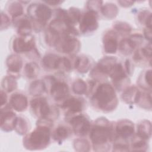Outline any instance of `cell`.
<instances>
[{"label":"cell","mask_w":152,"mask_h":152,"mask_svg":"<svg viewBox=\"0 0 152 152\" xmlns=\"http://www.w3.org/2000/svg\"><path fill=\"white\" fill-rule=\"evenodd\" d=\"M144 34L147 39L151 40V29L150 28H147L144 30Z\"/></svg>","instance_id":"obj_40"},{"label":"cell","mask_w":152,"mask_h":152,"mask_svg":"<svg viewBox=\"0 0 152 152\" xmlns=\"http://www.w3.org/2000/svg\"><path fill=\"white\" fill-rule=\"evenodd\" d=\"M31 31V26L29 21L27 19H24L19 22L18 33L23 36L28 35Z\"/></svg>","instance_id":"obj_25"},{"label":"cell","mask_w":152,"mask_h":152,"mask_svg":"<svg viewBox=\"0 0 152 152\" xmlns=\"http://www.w3.org/2000/svg\"><path fill=\"white\" fill-rule=\"evenodd\" d=\"M86 84L83 80H77L73 84V91L77 94H83L86 91Z\"/></svg>","instance_id":"obj_30"},{"label":"cell","mask_w":152,"mask_h":152,"mask_svg":"<svg viewBox=\"0 0 152 152\" xmlns=\"http://www.w3.org/2000/svg\"><path fill=\"white\" fill-rule=\"evenodd\" d=\"M135 47V44L131 39L123 40L119 45L121 51L124 54L131 53Z\"/></svg>","instance_id":"obj_23"},{"label":"cell","mask_w":152,"mask_h":152,"mask_svg":"<svg viewBox=\"0 0 152 152\" xmlns=\"http://www.w3.org/2000/svg\"><path fill=\"white\" fill-rule=\"evenodd\" d=\"M75 134L80 135H86L89 130L90 124L88 120L83 116L78 115L73 118L71 121Z\"/></svg>","instance_id":"obj_5"},{"label":"cell","mask_w":152,"mask_h":152,"mask_svg":"<svg viewBox=\"0 0 152 152\" xmlns=\"http://www.w3.org/2000/svg\"><path fill=\"white\" fill-rule=\"evenodd\" d=\"M23 8L21 5L17 2H14L9 8V12L12 15L13 18H15L16 17L20 15L23 13Z\"/></svg>","instance_id":"obj_32"},{"label":"cell","mask_w":152,"mask_h":152,"mask_svg":"<svg viewBox=\"0 0 152 152\" xmlns=\"http://www.w3.org/2000/svg\"><path fill=\"white\" fill-rule=\"evenodd\" d=\"M97 13L96 11L91 10L84 15L80 26V30L83 33L93 31L97 28Z\"/></svg>","instance_id":"obj_4"},{"label":"cell","mask_w":152,"mask_h":152,"mask_svg":"<svg viewBox=\"0 0 152 152\" xmlns=\"http://www.w3.org/2000/svg\"><path fill=\"white\" fill-rule=\"evenodd\" d=\"M88 60L86 57L78 58L75 61V67L76 68H78L81 72L86 71L88 68Z\"/></svg>","instance_id":"obj_29"},{"label":"cell","mask_w":152,"mask_h":152,"mask_svg":"<svg viewBox=\"0 0 152 152\" xmlns=\"http://www.w3.org/2000/svg\"><path fill=\"white\" fill-rule=\"evenodd\" d=\"M68 93V87L66 84L61 82H56L52 84L50 93L56 100L62 99L67 95Z\"/></svg>","instance_id":"obj_7"},{"label":"cell","mask_w":152,"mask_h":152,"mask_svg":"<svg viewBox=\"0 0 152 152\" xmlns=\"http://www.w3.org/2000/svg\"><path fill=\"white\" fill-rule=\"evenodd\" d=\"M151 126L149 121H144L138 126V135L142 138H148L151 135Z\"/></svg>","instance_id":"obj_20"},{"label":"cell","mask_w":152,"mask_h":152,"mask_svg":"<svg viewBox=\"0 0 152 152\" xmlns=\"http://www.w3.org/2000/svg\"><path fill=\"white\" fill-rule=\"evenodd\" d=\"M97 104L102 109H109L116 104L114 101L116 100L115 92L113 87L108 84H103L97 89L94 96Z\"/></svg>","instance_id":"obj_1"},{"label":"cell","mask_w":152,"mask_h":152,"mask_svg":"<svg viewBox=\"0 0 152 152\" xmlns=\"http://www.w3.org/2000/svg\"><path fill=\"white\" fill-rule=\"evenodd\" d=\"M145 145V142L144 141L142 140H139L137 141L136 142H134L132 144V148H141L144 147Z\"/></svg>","instance_id":"obj_38"},{"label":"cell","mask_w":152,"mask_h":152,"mask_svg":"<svg viewBox=\"0 0 152 152\" xmlns=\"http://www.w3.org/2000/svg\"><path fill=\"white\" fill-rule=\"evenodd\" d=\"M133 124L126 120L122 121L118 124L116 127V131L123 138H127L131 136L134 133Z\"/></svg>","instance_id":"obj_9"},{"label":"cell","mask_w":152,"mask_h":152,"mask_svg":"<svg viewBox=\"0 0 152 152\" xmlns=\"http://www.w3.org/2000/svg\"><path fill=\"white\" fill-rule=\"evenodd\" d=\"M7 96L2 91L1 92V104L3 105V104L6 102Z\"/></svg>","instance_id":"obj_41"},{"label":"cell","mask_w":152,"mask_h":152,"mask_svg":"<svg viewBox=\"0 0 152 152\" xmlns=\"http://www.w3.org/2000/svg\"><path fill=\"white\" fill-rule=\"evenodd\" d=\"M25 71L28 78H34L39 72V67L35 63H29L26 65Z\"/></svg>","instance_id":"obj_27"},{"label":"cell","mask_w":152,"mask_h":152,"mask_svg":"<svg viewBox=\"0 0 152 152\" xmlns=\"http://www.w3.org/2000/svg\"><path fill=\"white\" fill-rule=\"evenodd\" d=\"M62 107L68 109L73 112H78L81 111L83 104L80 100L75 98H71L66 100L62 104Z\"/></svg>","instance_id":"obj_18"},{"label":"cell","mask_w":152,"mask_h":152,"mask_svg":"<svg viewBox=\"0 0 152 152\" xmlns=\"http://www.w3.org/2000/svg\"><path fill=\"white\" fill-rule=\"evenodd\" d=\"M141 97V93L135 87H131L127 90L124 94L122 98L127 103H132V99H133V102L137 103L139 101Z\"/></svg>","instance_id":"obj_16"},{"label":"cell","mask_w":152,"mask_h":152,"mask_svg":"<svg viewBox=\"0 0 152 152\" xmlns=\"http://www.w3.org/2000/svg\"><path fill=\"white\" fill-rule=\"evenodd\" d=\"M11 104L15 110L22 111L27 107V99L22 94H13L11 98Z\"/></svg>","instance_id":"obj_11"},{"label":"cell","mask_w":152,"mask_h":152,"mask_svg":"<svg viewBox=\"0 0 152 152\" xmlns=\"http://www.w3.org/2000/svg\"><path fill=\"white\" fill-rule=\"evenodd\" d=\"M115 59L113 58H105L100 61L98 65V68L101 72L110 74L115 65Z\"/></svg>","instance_id":"obj_15"},{"label":"cell","mask_w":152,"mask_h":152,"mask_svg":"<svg viewBox=\"0 0 152 152\" xmlns=\"http://www.w3.org/2000/svg\"><path fill=\"white\" fill-rule=\"evenodd\" d=\"M49 133L48 128L44 126H39L30 135L28 139V146L32 149L45 147L49 140Z\"/></svg>","instance_id":"obj_2"},{"label":"cell","mask_w":152,"mask_h":152,"mask_svg":"<svg viewBox=\"0 0 152 152\" xmlns=\"http://www.w3.org/2000/svg\"><path fill=\"white\" fill-rule=\"evenodd\" d=\"M74 145L75 148L77 150L78 148H80L79 151H87L88 150L87 148H88L89 145L88 143L86 140H77L75 141Z\"/></svg>","instance_id":"obj_34"},{"label":"cell","mask_w":152,"mask_h":152,"mask_svg":"<svg viewBox=\"0 0 152 152\" xmlns=\"http://www.w3.org/2000/svg\"><path fill=\"white\" fill-rule=\"evenodd\" d=\"M7 64L9 69L12 72H18L22 66V61L20 56L15 55L10 56L7 60Z\"/></svg>","instance_id":"obj_17"},{"label":"cell","mask_w":152,"mask_h":152,"mask_svg":"<svg viewBox=\"0 0 152 152\" xmlns=\"http://www.w3.org/2000/svg\"><path fill=\"white\" fill-rule=\"evenodd\" d=\"M115 28L118 31H122L124 32H129L131 30V28L129 26L125 23H118L115 25Z\"/></svg>","instance_id":"obj_35"},{"label":"cell","mask_w":152,"mask_h":152,"mask_svg":"<svg viewBox=\"0 0 152 152\" xmlns=\"http://www.w3.org/2000/svg\"><path fill=\"white\" fill-rule=\"evenodd\" d=\"M51 13L50 9L44 4H39L34 11L36 18L42 23H45L50 18Z\"/></svg>","instance_id":"obj_10"},{"label":"cell","mask_w":152,"mask_h":152,"mask_svg":"<svg viewBox=\"0 0 152 152\" xmlns=\"http://www.w3.org/2000/svg\"><path fill=\"white\" fill-rule=\"evenodd\" d=\"M117 40L115 34L111 32L106 35L104 41V49L107 53H115L117 49Z\"/></svg>","instance_id":"obj_12"},{"label":"cell","mask_w":152,"mask_h":152,"mask_svg":"<svg viewBox=\"0 0 152 152\" xmlns=\"http://www.w3.org/2000/svg\"><path fill=\"white\" fill-rule=\"evenodd\" d=\"M145 81L148 84L149 86H151V71L148 70L147 71L145 76Z\"/></svg>","instance_id":"obj_39"},{"label":"cell","mask_w":152,"mask_h":152,"mask_svg":"<svg viewBox=\"0 0 152 152\" xmlns=\"http://www.w3.org/2000/svg\"><path fill=\"white\" fill-rule=\"evenodd\" d=\"M45 90V86L43 83L40 80H37L33 83L30 87V92L34 95L40 94Z\"/></svg>","instance_id":"obj_24"},{"label":"cell","mask_w":152,"mask_h":152,"mask_svg":"<svg viewBox=\"0 0 152 152\" xmlns=\"http://www.w3.org/2000/svg\"><path fill=\"white\" fill-rule=\"evenodd\" d=\"M68 136V131L64 126L58 127L54 134V138L56 140H62L66 138Z\"/></svg>","instance_id":"obj_33"},{"label":"cell","mask_w":152,"mask_h":152,"mask_svg":"<svg viewBox=\"0 0 152 152\" xmlns=\"http://www.w3.org/2000/svg\"><path fill=\"white\" fill-rule=\"evenodd\" d=\"M78 43L75 39L66 36L61 43V50L64 53H71L75 49Z\"/></svg>","instance_id":"obj_13"},{"label":"cell","mask_w":152,"mask_h":152,"mask_svg":"<svg viewBox=\"0 0 152 152\" xmlns=\"http://www.w3.org/2000/svg\"><path fill=\"white\" fill-rule=\"evenodd\" d=\"M46 3L48 4H51V5H56V4H58L59 3H61L62 1H56V0H55V1H45Z\"/></svg>","instance_id":"obj_42"},{"label":"cell","mask_w":152,"mask_h":152,"mask_svg":"<svg viewBox=\"0 0 152 152\" xmlns=\"http://www.w3.org/2000/svg\"><path fill=\"white\" fill-rule=\"evenodd\" d=\"M61 58L54 54H48L43 59L44 66L50 69L58 68Z\"/></svg>","instance_id":"obj_19"},{"label":"cell","mask_w":152,"mask_h":152,"mask_svg":"<svg viewBox=\"0 0 152 152\" xmlns=\"http://www.w3.org/2000/svg\"><path fill=\"white\" fill-rule=\"evenodd\" d=\"M2 87L7 91L10 92L15 89L17 87V83L11 77H5L2 81Z\"/></svg>","instance_id":"obj_28"},{"label":"cell","mask_w":152,"mask_h":152,"mask_svg":"<svg viewBox=\"0 0 152 152\" xmlns=\"http://www.w3.org/2000/svg\"><path fill=\"white\" fill-rule=\"evenodd\" d=\"M110 74L113 81H120L126 76L124 72L122 66L120 64H115Z\"/></svg>","instance_id":"obj_21"},{"label":"cell","mask_w":152,"mask_h":152,"mask_svg":"<svg viewBox=\"0 0 152 152\" xmlns=\"http://www.w3.org/2000/svg\"><path fill=\"white\" fill-rule=\"evenodd\" d=\"M113 150L115 151H127L128 150V146L125 144H117L113 146Z\"/></svg>","instance_id":"obj_37"},{"label":"cell","mask_w":152,"mask_h":152,"mask_svg":"<svg viewBox=\"0 0 152 152\" xmlns=\"http://www.w3.org/2000/svg\"><path fill=\"white\" fill-rule=\"evenodd\" d=\"M31 106L33 109H39V113L42 118L46 117L50 113V109L46 100L43 98L34 99L31 102Z\"/></svg>","instance_id":"obj_8"},{"label":"cell","mask_w":152,"mask_h":152,"mask_svg":"<svg viewBox=\"0 0 152 152\" xmlns=\"http://www.w3.org/2000/svg\"><path fill=\"white\" fill-rule=\"evenodd\" d=\"M34 44V40L32 37L27 39L24 37H19L14 40L13 48L17 52H28L33 48Z\"/></svg>","instance_id":"obj_6"},{"label":"cell","mask_w":152,"mask_h":152,"mask_svg":"<svg viewBox=\"0 0 152 152\" xmlns=\"http://www.w3.org/2000/svg\"><path fill=\"white\" fill-rule=\"evenodd\" d=\"M14 128L20 134H24L27 130V124L21 118H16Z\"/></svg>","instance_id":"obj_31"},{"label":"cell","mask_w":152,"mask_h":152,"mask_svg":"<svg viewBox=\"0 0 152 152\" xmlns=\"http://www.w3.org/2000/svg\"><path fill=\"white\" fill-rule=\"evenodd\" d=\"M110 136V128L102 125L94 127L90 134V138L93 142L97 145L106 143Z\"/></svg>","instance_id":"obj_3"},{"label":"cell","mask_w":152,"mask_h":152,"mask_svg":"<svg viewBox=\"0 0 152 152\" xmlns=\"http://www.w3.org/2000/svg\"><path fill=\"white\" fill-rule=\"evenodd\" d=\"M46 39L48 44L53 46L58 43L59 40V33L50 27L46 33Z\"/></svg>","instance_id":"obj_22"},{"label":"cell","mask_w":152,"mask_h":152,"mask_svg":"<svg viewBox=\"0 0 152 152\" xmlns=\"http://www.w3.org/2000/svg\"><path fill=\"white\" fill-rule=\"evenodd\" d=\"M117 8L116 7L112 4H106V5H104L102 10V11L103 12V14L104 15H105L106 16L109 17V18H112L115 17L118 12L117 10Z\"/></svg>","instance_id":"obj_26"},{"label":"cell","mask_w":152,"mask_h":152,"mask_svg":"<svg viewBox=\"0 0 152 152\" xmlns=\"http://www.w3.org/2000/svg\"><path fill=\"white\" fill-rule=\"evenodd\" d=\"M15 115L12 112H5L4 115H1V125H5L4 129L5 130H11L14 128L15 122L16 118H14Z\"/></svg>","instance_id":"obj_14"},{"label":"cell","mask_w":152,"mask_h":152,"mask_svg":"<svg viewBox=\"0 0 152 152\" xmlns=\"http://www.w3.org/2000/svg\"><path fill=\"white\" fill-rule=\"evenodd\" d=\"M142 52L143 54L146 56L148 58L151 57V43H149V45H147L144 48L142 49Z\"/></svg>","instance_id":"obj_36"}]
</instances>
